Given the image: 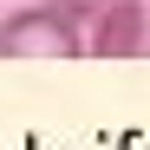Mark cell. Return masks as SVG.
Listing matches in <instances>:
<instances>
[{
    "mask_svg": "<svg viewBox=\"0 0 150 150\" xmlns=\"http://www.w3.org/2000/svg\"><path fill=\"white\" fill-rule=\"evenodd\" d=\"M91 59H137L150 52V0H131V7H111L105 20L85 26Z\"/></svg>",
    "mask_w": 150,
    "mask_h": 150,
    "instance_id": "cell-2",
    "label": "cell"
},
{
    "mask_svg": "<svg viewBox=\"0 0 150 150\" xmlns=\"http://www.w3.org/2000/svg\"><path fill=\"white\" fill-rule=\"evenodd\" d=\"M52 7H65L79 26H91V20H105L111 7H131V0H52Z\"/></svg>",
    "mask_w": 150,
    "mask_h": 150,
    "instance_id": "cell-3",
    "label": "cell"
},
{
    "mask_svg": "<svg viewBox=\"0 0 150 150\" xmlns=\"http://www.w3.org/2000/svg\"><path fill=\"white\" fill-rule=\"evenodd\" d=\"M0 59H91L85 26L52 0H33L0 20Z\"/></svg>",
    "mask_w": 150,
    "mask_h": 150,
    "instance_id": "cell-1",
    "label": "cell"
}]
</instances>
